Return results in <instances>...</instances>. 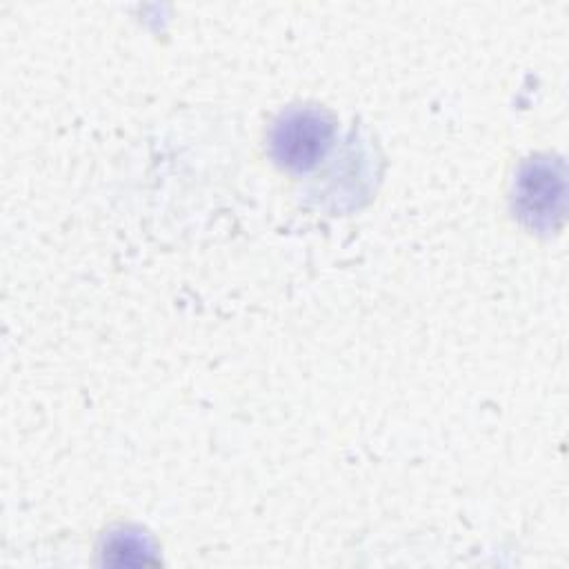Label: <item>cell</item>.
Instances as JSON below:
<instances>
[{
    "instance_id": "1",
    "label": "cell",
    "mask_w": 569,
    "mask_h": 569,
    "mask_svg": "<svg viewBox=\"0 0 569 569\" xmlns=\"http://www.w3.org/2000/svg\"><path fill=\"white\" fill-rule=\"evenodd\" d=\"M333 140V120L316 107L284 111L271 131L273 158L291 171H309L325 158Z\"/></svg>"
},
{
    "instance_id": "2",
    "label": "cell",
    "mask_w": 569,
    "mask_h": 569,
    "mask_svg": "<svg viewBox=\"0 0 569 569\" xmlns=\"http://www.w3.org/2000/svg\"><path fill=\"white\" fill-rule=\"evenodd\" d=\"M513 204L518 216L536 229H551L565 211V171L558 160L536 158L522 164Z\"/></svg>"
},
{
    "instance_id": "3",
    "label": "cell",
    "mask_w": 569,
    "mask_h": 569,
    "mask_svg": "<svg viewBox=\"0 0 569 569\" xmlns=\"http://www.w3.org/2000/svg\"><path fill=\"white\" fill-rule=\"evenodd\" d=\"M151 549L147 547L144 538L131 533V531H120V533H113L109 538V542L104 545V553H109V558L113 562H124V565H133V562H149L147 553Z\"/></svg>"
}]
</instances>
